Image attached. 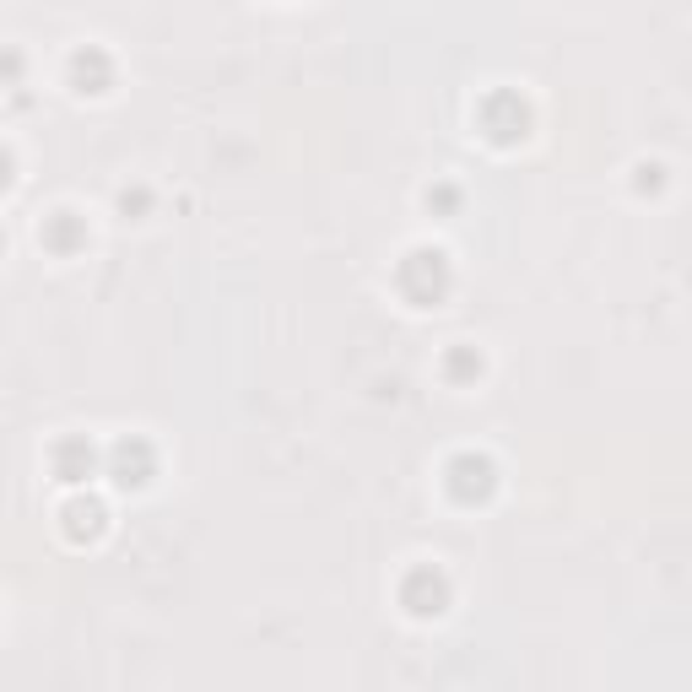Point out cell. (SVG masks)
<instances>
[{
  "mask_svg": "<svg viewBox=\"0 0 692 692\" xmlns=\"http://www.w3.org/2000/svg\"><path fill=\"white\" fill-rule=\"evenodd\" d=\"M401 292L411 303H438L444 298V287H449V260L438 255V249H417V255H406L401 260Z\"/></svg>",
  "mask_w": 692,
  "mask_h": 692,
  "instance_id": "cell-1",
  "label": "cell"
},
{
  "mask_svg": "<svg viewBox=\"0 0 692 692\" xmlns=\"http://www.w3.org/2000/svg\"><path fill=\"white\" fill-rule=\"evenodd\" d=\"M401 601L417 611V617H433V611L449 606V579L438 568H411L406 584H401Z\"/></svg>",
  "mask_w": 692,
  "mask_h": 692,
  "instance_id": "cell-2",
  "label": "cell"
},
{
  "mask_svg": "<svg viewBox=\"0 0 692 692\" xmlns=\"http://www.w3.org/2000/svg\"><path fill=\"white\" fill-rule=\"evenodd\" d=\"M449 492L460 503H476L492 492V460L487 455H455L449 460Z\"/></svg>",
  "mask_w": 692,
  "mask_h": 692,
  "instance_id": "cell-3",
  "label": "cell"
},
{
  "mask_svg": "<svg viewBox=\"0 0 692 692\" xmlns=\"http://www.w3.org/2000/svg\"><path fill=\"white\" fill-rule=\"evenodd\" d=\"M109 476L119 487H141L146 476H152V444H141V438H119L109 449Z\"/></svg>",
  "mask_w": 692,
  "mask_h": 692,
  "instance_id": "cell-4",
  "label": "cell"
},
{
  "mask_svg": "<svg viewBox=\"0 0 692 692\" xmlns=\"http://www.w3.org/2000/svg\"><path fill=\"white\" fill-rule=\"evenodd\" d=\"M482 119H487V130H492L498 141H514L519 130H525V119H530V114H525V103H519L514 92H498V98H487Z\"/></svg>",
  "mask_w": 692,
  "mask_h": 692,
  "instance_id": "cell-5",
  "label": "cell"
},
{
  "mask_svg": "<svg viewBox=\"0 0 692 692\" xmlns=\"http://www.w3.org/2000/svg\"><path fill=\"white\" fill-rule=\"evenodd\" d=\"M55 471L65 476V482H87V476L98 471V449H92L87 438H65V444L55 449Z\"/></svg>",
  "mask_w": 692,
  "mask_h": 692,
  "instance_id": "cell-6",
  "label": "cell"
},
{
  "mask_svg": "<svg viewBox=\"0 0 692 692\" xmlns=\"http://www.w3.org/2000/svg\"><path fill=\"white\" fill-rule=\"evenodd\" d=\"M71 82L82 92H103L109 87V55H103V49H76L71 55Z\"/></svg>",
  "mask_w": 692,
  "mask_h": 692,
  "instance_id": "cell-7",
  "label": "cell"
},
{
  "mask_svg": "<svg viewBox=\"0 0 692 692\" xmlns=\"http://www.w3.org/2000/svg\"><path fill=\"white\" fill-rule=\"evenodd\" d=\"M44 244L60 249V255H71L76 244H87V228L76 222V211H55V217L44 222Z\"/></svg>",
  "mask_w": 692,
  "mask_h": 692,
  "instance_id": "cell-8",
  "label": "cell"
},
{
  "mask_svg": "<svg viewBox=\"0 0 692 692\" xmlns=\"http://www.w3.org/2000/svg\"><path fill=\"white\" fill-rule=\"evenodd\" d=\"M65 530H71L76 541H82V536H98V530H103V503L76 498L71 509H65Z\"/></svg>",
  "mask_w": 692,
  "mask_h": 692,
  "instance_id": "cell-9",
  "label": "cell"
},
{
  "mask_svg": "<svg viewBox=\"0 0 692 692\" xmlns=\"http://www.w3.org/2000/svg\"><path fill=\"white\" fill-rule=\"evenodd\" d=\"M449 374H455V379L482 374V357H476V352H455V357H449Z\"/></svg>",
  "mask_w": 692,
  "mask_h": 692,
  "instance_id": "cell-10",
  "label": "cell"
},
{
  "mask_svg": "<svg viewBox=\"0 0 692 692\" xmlns=\"http://www.w3.org/2000/svg\"><path fill=\"white\" fill-rule=\"evenodd\" d=\"M638 190H660V168H655V163L638 168Z\"/></svg>",
  "mask_w": 692,
  "mask_h": 692,
  "instance_id": "cell-11",
  "label": "cell"
},
{
  "mask_svg": "<svg viewBox=\"0 0 692 692\" xmlns=\"http://www.w3.org/2000/svg\"><path fill=\"white\" fill-rule=\"evenodd\" d=\"M119 206H125V211H146V190H125V195H119Z\"/></svg>",
  "mask_w": 692,
  "mask_h": 692,
  "instance_id": "cell-12",
  "label": "cell"
}]
</instances>
